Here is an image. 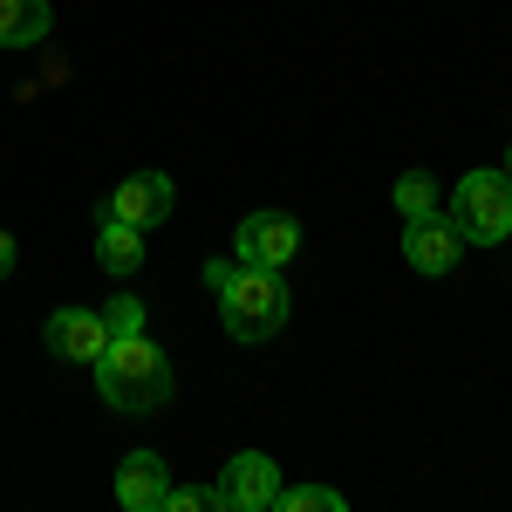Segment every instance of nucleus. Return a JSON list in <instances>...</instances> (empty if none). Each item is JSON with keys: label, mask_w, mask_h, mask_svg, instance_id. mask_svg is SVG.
Returning <instances> with one entry per match:
<instances>
[{"label": "nucleus", "mask_w": 512, "mask_h": 512, "mask_svg": "<svg viewBox=\"0 0 512 512\" xmlns=\"http://www.w3.org/2000/svg\"><path fill=\"white\" fill-rule=\"evenodd\" d=\"M89 369H96L103 403L123 410V417H151V410H164L171 390H178V383H171V362H164V349L151 335H110Z\"/></svg>", "instance_id": "f257e3e1"}, {"label": "nucleus", "mask_w": 512, "mask_h": 512, "mask_svg": "<svg viewBox=\"0 0 512 512\" xmlns=\"http://www.w3.org/2000/svg\"><path fill=\"white\" fill-rule=\"evenodd\" d=\"M219 321H226L233 342H274L287 328V280L274 267H239L219 287Z\"/></svg>", "instance_id": "f03ea898"}, {"label": "nucleus", "mask_w": 512, "mask_h": 512, "mask_svg": "<svg viewBox=\"0 0 512 512\" xmlns=\"http://www.w3.org/2000/svg\"><path fill=\"white\" fill-rule=\"evenodd\" d=\"M444 219L465 233V246H499V239H512V178L506 171H465L451 185Z\"/></svg>", "instance_id": "7ed1b4c3"}, {"label": "nucleus", "mask_w": 512, "mask_h": 512, "mask_svg": "<svg viewBox=\"0 0 512 512\" xmlns=\"http://www.w3.org/2000/svg\"><path fill=\"white\" fill-rule=\"evenodd\" d=\"M301 253V219L294 212H253V219H239L233 233V260L239 267H287Z\"/></svg>", "instance_id": "20e7f679"}, {"label": "nucleus", "mask_w": 512, "mask_h": 512, "mask_svg": "<svg viewBox=\"0 0 512 512\" xmlns=\"http://www.w3.org/2000/svg\"><path fill=\"white\" fill-rule=\"evenodd\" d=\"M171 205H178V185H171L164 171H130L117 192L103 198V212H110V219H123V226H137V233L164 226V219H171Z\"/></svg>", "instance_id": "39448f33"}, {"label": "nucleus", "mask_w": 512, "mask_h": 512, "mask_svg": "<svg viewBox=\"0 0 512 512\" xmlns=\"http://www.w3.org/2000/svg\"><path fill=\"white\" fill-rule=\"evenodd\" d=\"M219 499H226V512H267L280 499V465L267 451H239L219 472Z\"/></svg>", "instance_id": "423d86ee"}, {"label": "nucleus", "mask_w": 512, "mask_h": 512, "mask_svg": "<svg viewBox=\"0 0 512 512\" xmlns=\"http://www.w3.org/2000/svg\"><path fill=\"white\" fill-rule=\"evenodd\" d=\"M458 253H465V233H458L444 212L403 226V260H410L417 274H451V267H458Z\"/></svg>", "instance_id": "0eeeda50"}, {"label": "nucleus", "mask_w": 512, "mask_h": 512, "mask_svg": "<svg viewBox=\"0 0 512 512\" xmlns=\"http://www.w3.org/2000/svg\"><path fill=\"white\" fill-rule=\"evenodd\" d=\"M41 342L62 355V362H96L103 342H110V328H103V315H89V308H55L48 328H41Z\"/></svg>", "instance_id": "6e6552de"}, {"label": "nucleus", "mask_w": 512, "mask_h": 512, "mask_svg": "<svg viewBox=\"0 0 512 512\" xmlns=\"http://www.w3.org/2000/svg\"><path fill=\"white\" fill-rule=\"evenodd\" d=\"M164 492H171V472H164L158 451H130L117 472V499L123 512H164Z\"/></svg>", "instance_id": "1a4fd4ad"}, {"label": "nucleus", "mask_w": 512, "mask_h": 512, "mask_svg": "<svg viewBox=\"0 0 512 512\" xmlns=\"http://www.w3.org/2000/svg\"><path fill=\"white\" fill-rule=\"evenodd\" d=\"M96 267L117 274V280H130L137 267H144V233L123 226V219H110V212H96Z\"/></svg>", "instance_id": "9d476101"}, {"label": "nucleus", "mask_w": 512, "mask_h": 512, "mask_svg": "<svg viewBox=\"0 0 512 512\" xmlns=\"http://www.w3.org/2000/svg\"><path fill=\"white\" fill-rule=\"evenodd\" d=\"M48 28H55L48 0H0V48H35Z\"/></svg>", "instance_id": "9b49d317"}, {"label": "nucleus", "mask_w": 512, "mask_h": 512, "mask_svg": "<svg viewBox=\"0 0 512 512\" xmlns=\"http://www.w3.org/2000/svg\"><path fill=\"white\" fill-rule=\"evenodd\" d=\"M396 212H403V219H431L437 212V178L431 171H403V178H396Z\"/></svg>", "instance_id": "f8f14e48"}, {"label": "nucleus", "mask_w": 512, "mask_h": 512, "mask_svg": "<svg viewBox=\"0 0 512 512\" xmlns=\"http://www.w3.org/2000/svg\"><path fill=\"white\" fill-rule=\"evenodd\" d=\"M274 506L280 512H342V492H335V485H294V492L280 485Z\"/></svg>", "instance_id": "ddd939ff"}, {"label": "nucleus", "mask_w": 512, "mask_h": 512, "mask_svg": "<svg viewBox=\"0 0 512 512\" xmlns=\"http://www.w3.org/2000/svg\"><path fill=\"white\" fill-rule=\"evenodd\" d=\"M164 512H226V499H219V485H171Z\"/></svg>", "instance_id": "4468645a"}, {"label": "nucleus", "mask_w": 512, "mask_h": 512, "mask_svg": "<svg viewBox=\"0 0 512 512\" xmlns=\"http://www.w3.org/2000/svg\"><path fill=\"white\" fill-rule=\"evenodd\" d=\"M103 328H110V335H144V301H137V294H110Z\"/></svg>", "instance_id": "2eb2a0df"}, {"label": "nucleus", "mask_w": 512, "mask_h": 512, "mask_svg": "<svg viewBox=\"0 0 512 512\" xmlns=\"http://www.w3.org/2000/svg\"><path fill=\"white\" fill-rule=\"evenodd\" d=\"M233 274H239V260H205V287H212V294H219Z\"/></svg>", "instance_id": "dca6fc26"}, {"label": "nucleus", "mask_w": 512, "mask_h": 512, "mask_svg": "<svg viewBox=\"0 0 512 512\" xmlns=\"http://www.w3.org/2000/svg\"><path fill=\"white\" fill-rule=\"evenodd\" d=\"M7 274H14V239L0 233V280H7Z\"/></svg>", "instance_id": "f3484780"}, {"label": "nucleus", "mask_w": 512, "mask_h": 512, "mask_svg": "<svg viewBox=\"0 0 512 512\" xmlns=\"http://www.w3.org/2000/svg\"><path fill=\"white\" fill-rule=\"evenodd\" d=\"M506 178H512V151H506Z\"/></svg>", "instance_id": "a211bd4d"}]
</instances>
